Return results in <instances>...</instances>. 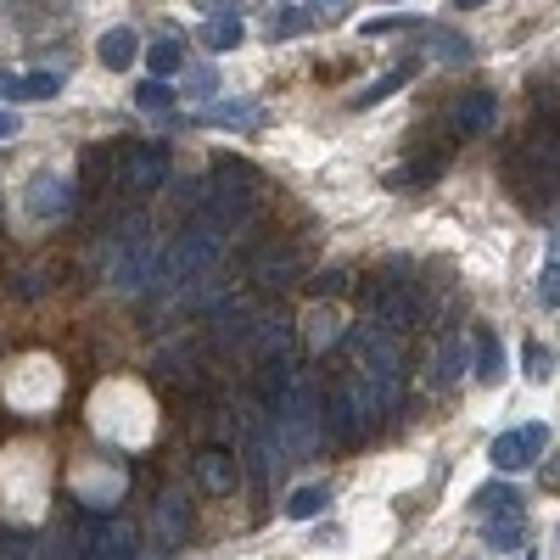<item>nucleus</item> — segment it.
<instances>
[{"instance_id":"f3484780","label":"nucleus","mask_w":560,"mask_h":560,"mask_svg":"<svg viewBox=\"0 0 560 560\" xmlns=\"http://www.w3.org/2000/svg\"><path fill=\"white\" fill-rule=\"evenodd\" d=\"M202 40H208L213 51H236V45H241V17H230V6H208Z\"/></svg>"},{"instance_id":"20e7f679","label":"nucleus","mask_w":560,"mask_h":560,"mask_svg":"<svg viewBox=\"0 0 560 560\" xmlns=\"http://www.w3.org/2000/svg\"><path fill=\"white\" fill-rule=\"evenodd\" d=\"M269 420H275L280 465H297L303 454H314V443H320V398H314V381L303 370H292L286 387L269 398Z\"/></svg>"},{"instance_id":"423d86ee","label":"nucleus","mask_w":560,"mask_h":560,"mask_svg":"<svg viewBox=\"0 0 560 560\" xmlns=\"http://www.w3.org/2000/svg\"><path fill=\"white\" fill-rule=\"evenodd\" d=\"M101 168H107V180L124 196H146L168 180V146H157V140H129V146H112V157Z\"/></svg>"},{"instance_id":"cd10ccee","label":"nucleus","mask_w":560,"mask_h":560,"mask_svg":"<svg viewBox=\"0 0 560 560\" xmlns=\"http://www.w3.org/2000/svg\"><path fill=\"white\" fill-rule=\"evenodd\" d=\"M135 107L140 112H168L174 107V90H168L163 79H146V84H135Z\"/></svg>"},{"instance_id":"2f4dec72","label":"nucleus","mask_w":560,"mask_h":560,"mask_svg":"<svg viewBox=\"0 0 560 560\" xmlns=\"http://www.w3.org/2000/svg\"><path fill=\"white\" fill-rule=\"evenodd\" d=\"M213 90H219V79H213V68H191V73H185V96H191V101H208Z\"/></svg>"},{"instance_id":"4be33fe9","label":"nucleus","mask_w":560,"mask_h":560,"mask_svg":"<svg viewBox=\"0 0 560 560\" xmlns=\"http://www.w3.org/2000/svg\"><path fill=\"white\" fill-rule=\"evenodd\" d=\"M146 68H152L157 79L180 73V68H185V45H180V40H152V45H146Z\"/></svg>"},{"instance_id":"ddd939ff","label":"nucleus","mask_w":560,"mask_h":560,"mask_svg":"<svg viewBox=\"0 0 560 560\" xmlns=\"http://www.w3.org/2000/svg\"><path fill=\"white\" fill-rule=\"evenodd\" d=\"M196 482H202V493H236L241 460L230 448H202V454H196Z\"/></svg>"},{"instance_id":"412c9836","label":"nucleus","mask_w":560,"mask_h":560,"mask_svg":"<svg viewBox=\"0 0 560 560\" xmlns=\"http://www.w3.org/2000/svg\"><path fill=\"white\" fill-rule=\"evenodd\" d=\"M308 12H314V6H280V12L264 17V34L269 40H292V34H303V28L314 23Z\"/></svg>"},{"instance_id":"9b49d317","label":"nucleus","mask_w":560,"mask_h":560,"mask_svg":"<svg viewBox=\"0 0 560 560\" xmlns=\"http://www.w3.org/2000/svg\"><path fill=\"white\" fill-rule=\"evenodd\" d=\"M549 443V426L544 420H532V426H516V432H499L488 448V460L499 465V471H521V465H532L538 454H544Z\"/></svg>"},{"instance_id":"f257e3e1","label":"nucleus","mask_w":560,"mask_h":560,"mask_svg":"<svg viewBox=\"0 0 560 560\" xmlns=\"http://www.w3.org/2000/svg\"><path fill=\"white\" fill-rule=\"evenodd\" d=\"M252 168L247 163H213V174H202V180H191L180 191V213L185 224H208V230H219L224 241H230V230H241V224L252 219V208H258V191H252Z\"/></svg>"},{"instance_id":"a878e982","label":"nucleus","mask_w":560,"mask_h":560,"mask_svg":"<svg viewBox=\"0 0 560 560\" xmlns=\"http://www.w3.org/2000/svg\"><path fill=\"white\" fill-rule=\"evenodd\" d=\"M28 560H79V538H73V532H51V538L34 544Z\"/></svg>"},{"instance_id":"dca6fc26","label":"nucleus","mask_w":560,"mask_h":560,"mask_svg":"<svg viewBox=\"0 0 560 560\" xmlns=\"http://www.w3.org/2000/svg\"><path fill=\"white\" fill-rule=\"evenodd\" d=\"M62 90V73L40 68V73H28V79H0V96L6 101H45Z\"/></svg>"},{"instance_id":"6e6552de","label":"nucleus","mask_w":560,"mask_h":560,"mask_svg":"<svg viewBox=\"0 0 560 560\" xmlns=\"http://www.w3.org/2000/svg\"><path fill=\"white\" fill-rule=\"evenodd\" d=\"M73 538H79V560H140L135 527H129V521H118V516L90 521V527H79Z\"/></svg>"},{"instance_id":"6ab92c4d","label":"nucleus","mask_w":560,"mask_h":560,"mask_svg":"<svg viewBox=\"0 0 560 560\" xmlns=\"http://www.w3.org/2000/svg\"><path fill=\"white\" fill-rule=\"evenodd\" d=\"M471 504L482 510V516H521V493L504 488V482H488V488H476Z\"/></svg>"},{"instance_id":"2eb2a0df","label":"nucleus","mask_w":560,"mask_h":560,"mask_svg":"<svg viewBox=\"0 0 560 560\" xmlns=\"http://www.w3.org/2000/svg\"><path fill=\"white\" fill-rule=\"evenodd\" d=\"M415 45H420V56H432V62H465V56H471V40H465L460 28H443V23H420Z\"/></svg>"},{"instance_id":"1a4fd4ad","label":"nucleus","mask_w":560,"mask_h":560,"mask_svg":"<svg viewBox=\"0 0 560 560\" xmlns=\"http://www.w3.org/2000/svg\"><path fill=\"white\" fill-rule=\"evenodd\" d=\"M146 538H152V549H180L185 538H191V504H185V493H157V504L146 510Z\"/></svg>"},{"instance_id":"f704fd0d","label":"nucleus","mask_w":560,"mask_h":560,"mask_svg":"<svg viewBox=\"0 0 560 560\" xmlns=\"http://www.w3.org/2000/svg\"><path fill=\"white\" fill-rule=\"evenodd\" d=\"M17 135V112H0V140H12Z\"/></svg>"},{"instance_id":"b1692460","label":"nucleus","mask_w":560,"mask_h":560,"mask_svg":"<svg viewBox=\"0 0 560 560\" xmlns=\"http://www.w3.org/2000/svg\"><path fill=\"white\" fill-rule=\"evenodd\" d=\"M320 510H325V488H320V482H308V488H297L292 499H286V516H292V521H314Z\"/></svg>"},{"instance_id":"4468645a","label":"nucleus","mask_w":560,"mask_h":560,"mask_svg":"<svg viewBox=\"0 0 560 560\" xmlns=\"http://www.w3.org/2000/svg\"><path fill=\"white\" fill-rule=\"evenodd\" d=\"M297 275H303V258H297L292 247H264L258 258H252V280H258V286H269V292L292 286Z\"/></svg>"},{"instance_id":"aec40b11","label":"nucleus","mask_w":560,"mask_h":560,"mask_svg":"<svg viewBox=\"0 0 560 560\" xmlns=\"http://www.w3.org/2000/svg\"><path fill=\"white\" fill-rule=\"evenodd\" d=\"M504 376V353H499V336L488 331V325H476V381H499Z\"/></svg>"},{"instance_id":"c756f323","label":"nucleus","mask_w":560,"mask_h":560,"mask_svg":"<svg viewBox=\"0 0 560 560\" xmlns=\"http://www.w3.org/2000/svg\"><path fill=\"white\" fill-rule=\"evenodd\" d=\"M488 544H493V549H521V516L488 521Z\"/></svg>"},{"instance_id":"0eeeda50","label":"nucleus","mask_w":560,"mask_h":560,"mask_svg":"<svg viewBox=\"0 0 560 560\" xmlns=\"http://www.w3.org/2000/svg\"><path fill=\"white\" fill-rule=\"evenodd\" d=\"M370 420H376V409H370L364 387H359V381H342V387L331 392V404H325L320 426L336 437V443H359V437L370 432Z\"/></svg>"},{"instance_id":"72a5a7b5","label":"nucleus","mask_w":560,"mask_h":560,"mask_svg":"<svg viewBox=\"0 0 560 560\" xmlns=\"http://www.w3.org/2000/svg\"><path fill=\"white\" fill-rule=\"evenodd\" d=\"M34 555V544H28L23 532H6V538H0V560H28Z\"/></svg>"},{"instance_id":"473e14b6","label":"nucleus","mask_w":560,"mask_h":560,"mask_svg":"<svg viewBox=\"0 0 560 560\" xmlns=\"http://www.w3.org/2000/svg\"><path fill=\"white\" fill-rule=\"evenodd\" d=\"M342 280H348L342 269H325V275L308 280V292H314V297H336V292H342Z\"/></svg>"},{"instance_id":"7ed1b4c3","label":"nucleus","mask_w":560,"mask_h":560,"mask_svg":"<svg viewBox=\"0 0 560 560\" xmlns=\"http://www.w3.org/2000/svg\"><path fill=\"white\" fill-rule=\"evenodd\" d=\"M348 353H353V381L364 387L370 409L387 415L398 404V392H404V359H398V342L376 325H353L348 331Z\"/></svg>"},{"instance_id":"39448f33","label":"nucleus","mask_w":560,"mask_h":560,"mask_svg":"<svg viewBox=\"0 0 560 560\" xmlns=\"http://www.w3.org/2000/svg\"><path fill=\"white\" fill-rule=\"evenodd\" d=\"M230 437H236L241 476H247V482H269V471H275V460H280L275 454V420L252 404V398H241V404L230 409Z\"/></svg>"},{"instance_id":"f03ea898","label":"nucleus","mask_w":560,"mask_h":560,"mask_svg":"<svg viewBox=\"0 0 560 560\" xmlns=\"http://www.w3.org/2000/svg\"><path fill=\"white\" fill-rule=\"evenodd\" d=\"M96 264H101L112 292H124V297L152 292L157 264H163V241H157L152 219H146V213H124V219L96 241Z\"/></svg>"},{"instance_id":"a211bd4d","label":"nucleus","mask_w":560,"mask_h":560,"mask_svg":"<svg viewBox=\"0 0 560 560\" xmlns=\"http://www.w3.org/2000/svg\"><path fill=\"white\" fill-rule=\"evenodd\" d=\"M135 51H140L135 28H107V34H101V62H107L112 73H124L129 62H135Z\"/></svg>"},{"instance_id":"bb28decb","label":"nucleus","mask_w":560,"mask_h":560,"mask_svg":"<svg viewBox=\"0 0 560 560\" xmlns=\"http://www.w3.org/2000/svg\"><path fill=\"white\" fill-rule=\"evenodd\" d=\"M538 297H544V308H560V236L549 241V258H544V280H538Z\"/></svg>"},{"instance_id":"393cba45","label":"nucleus","mask_w":560,"mask_h":560,"mask_svg":"<svg viewBox=\"0 0 560 560\" xmlns=\"http://www.w3.org/2000/svg\"><path fill=\"white\" fill-rule=\"evenodd\" d=\"M409 84V68H392V73H381L376 84H364L359 96H353V107H376L381 96H392V90H404Z\"/></svg>"},{"instance_id":"f8f14e48","label":"nucleus","mask_w":560,"mask_h":560,"mask_svg":"<svg viewBox=\"0 0 560 560\" xmlns=\"http://www.w3.org/2000/svg\"><path fill=\"white\" fill-rule=\"evenodd\" d=\"M493 118H499V101H493L488 90H471V96L454 101V112H448V129H454L460 140H471V135H488Z\"/></svg>"},{"instance_id":"9d476101","label":"nucleus","mask_w":560,"mask_h":560,"mask_svg":"<svg viewBox=\"0 0 560 560\" xmlns=\"http://www.w3.org/2000/svg\"><path fill=\"white\" fill-rule=\"evenodd\" d=\"M28 213H34V219H68L73 208H79V185L68 180V174H34V180H28Z\"/></svg>"},{"instance_id":"c85d7f7f","label":"nucleus","mask_w":560,"mask_h":560,"mask_svg":"<svg viewBox=\"0 0 560 560\" xmlns=\"http://www.w3.org/2000/svg\"><path fill=\"white\" fill-rule=\"evenodd\" d=\"M460 370H465V342H460V336H448L443 353H437V381H454Z\"/></svg>"},{"instance_id":"5701e85b","label":"nucleus","mask_w":560,"mask_h":560,"mask_svg":"<svg viewBox=\"0 0 560 560\" xmlns=\"http://www.w3.org/2000/svg\"><path fill=\"white\" fill-rule=\"evenodd\" d=\"M208 118H213V124H224V129H258V118H264V112L252 107V101H219Z\"/></svg>"},{"instance_id":"7c9ffc66","label":"nucleus","mask_w":560,"mask_h":560,"mask_svg":"<svg viewBox=\"0 0 560 560\" xmlns=\"http://www.w3.org/2000/svg\"><path fill=\"white\" fill-rule=\"evenodd\" d=\"M521 359H527V376L532 381H549V370H555V353H549L544 342H527V353H521Z\"/></svg>"}]
</instances>
